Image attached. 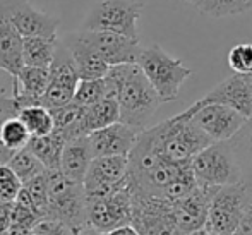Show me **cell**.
<instances>
[{"mask_svg":"<svg viewBox=\"0 0 252 235\" xmlns=\"http://www.w3.org/2000/svg\"><path fill=\"white\" fill-rule=\"evenodd\" d=\"M103 79L106 96L119 103L120 122L139 131L146 129L148 120L158 112L163 101L141 67L137 64L113 66Z\"/></svg>","mask_w":252,"mask_h":235,"instance_id":"1","label":"cell"},{"mask_svg":"<svg viewBox=\"0 0 252 235\" xmlns=\"http://www.w3.org/2000/svg\"><path fill=\"white\" fill-rule=\"evenodd\" d=\"M141 137L156 155L173 163H190L197 153L213 144V141L192 122V119L184 115V112L144 129Z\"/></svg>","mask_w":252,"mask_h":235,"instance_id":"2","label":"cell"},{"mask_svg":"<svg viewBox=\"0 0 252 235\" xmlns=\"http://www.w3.org/2000/svg\"><path fill=\"white\" fill-rule=\"evenodd\" d=\"M137 66L141 67L163 103L175 101L180 96L184 83L192 76V70L184 66L182 60L173 59L159 45H150L141 50Z\"/></svg>","mask_w":252,"mask_h":235,"instance_id":"3","label":"cell"},{"mask_svg":"<svg viewBox=\"0 0 252 235\" xmlns=\"http://www.w3.org/2000/svg\"><path fill=\"white\" fill-rule=\"evenodd\" d=\"M190 170L197 184L204 187H226L244 182L242 168L232 141L213 142L190 162Z\"/></svg>","mask_w":252,"mask_h":235,"instance_id":"4","label":"cell"},{"mask_svg":"<svg viewBox=\"0 0 252 235\" xmlns=\"http://www.w3.org/2000/svg\"><path fill=\"white\" fill-rule=\"evenodd\" d=\"M144 3L137 0H101L91 7L83 21V30L105 31L139 41L141 10Z\"/></svg>","mask_w":252,"mask_h":235,"instance_id":"5","label":"cell"},{"mask_svg":"<svg viewBox=\"0 0 252 235\" xmlns=\"http://www.w3.org/2000/svg\"><path fill=\"white\" fill-rule=\"evenodd\" d=\"M50 189L48 218H55L79 232L88 225V199L83 184H74L60 173V170L47 172Z\"/></svg>","mask_w":252,"mask_h":235,"instance_id":"6","label":"cell"},{"mask_svg":"<svg viewBox=\"0 0 252 235\" xmlns=\"http://www.w3.org/2000/svg\"><path fill=\"white\" fill-rule=\"evenodd\" d=\"M249 187V184L240 182L218 189L209 202L206 230L213 235H235L244 215Z\"/></svg>","mask_w":252,"mask_h":235,"instance_id":"7","label":"cell"},{"mask_svg":"<svg viewBox=\"0 0 252 235\" xmlns=\"http://www.w3.org/2000/svg\"><path fill=\"white\" fill-rule=\"evenodd\" d=\"M184 115L192 119V122L209 137L213 142L232 141L247 124L246 117L237 110L225 105H204L197 106L196 103L184 110Z\"/></svg>","mask_w":252,"mask_h":235,"instance_id":"8","label":"cell"},{"mask_svg":"<svg viewBox=\"0 0 252 235\" xmlns=\"http://www.w3.org/2000/svg\"><path fill=\"white\" fill-rule=\"evenodd\" d=\"M79 83L81 77L72 55L59 38V47L50 67V84L41 98V105L47 106L48 110H55L72 103Z\"/></svg>","mask_w":252,"mask_h":235,"instance_id":"9","label":"cell"},{"mask_svg":"<svg viewBox=\"0 0 252 235\" xmlns=\"http://www.w3.org/2000/svg\"><path fill=\"white\" fill-rule=\"evenodd\" d=\"M86 199L106 198L129 186V156L93 158L83 182Z\"/></svg>","mask_w":252,"mask_h":235,"instance_id":"10","label":"cell"},{"mask_svg":"<svg viewBox=\"0 0 252 235\" xmlns=\"http://www.w3.org/2000/svg\"><path fill=\"white\" fill-rule=\"evenodd\" d=\"M132 225L139 235H182L177 229L173 204L166 199L132 192Z\"/></svg>","mask_w":252,"mask_h":235,"instance_id":"11","label":"cell"},{"mask_svg":"<svg viewBox=\"0 0 252 235\" xmlns=\"http://www.w3.org/2000/svg\"><path fill=\"white\" fill-rule=\"evenodd\" d=\"M132 192L129 186L106 198L88 199V225L103 234L124 225H132Z\"/></svg>","mask_w":252,"mask_h":235,"instance_id":"12","label":"cell"},{"mask_svg":"<svg viewBox=\"0 0 252 235\" xmlns=\"http://www.w3.org/2000/svg\"><path fill=\"white\" fill-rule=\"evenodd\" d=\"M0 3L23 38H59V19L45 10L33 7L30 0H0Z\"/></svg>","mask_w":252,"mask_h":235,"instance_id":"13","label":"cell"},{"mask_svg":"<svg viewBox=\"0 0 252 235\" xmlns=\"http://www.w3.org/2000/svg\"><path fill=\"white\" fill-rule=\"evenodd\" d=\"M77 36L90 48H93L110 67L122 64H137L143 47L139 41L105 31H76Z\"/></svg>","mask_w":252,"mask_h":235,"instance_id":"14","label":"cell"},{"mask_svg":"<svg viewBox=\"0 0 252 235\" xmlns=\"http://www.w3.org/2000/svg\"><path fill=\"white\" fill-rule=\"evenodd\" d=\"M197 106L225 105L242 113L246 119H252V81L249 76L233 74L228 79L215 86L204 98L196 101Z\"/></svg>","mask_w":252,"mask_h":235,"instance_id":"15","label":"cell"},{"mask_svg":"<svg viewBox=\"0 0 252 235\" xmlns=\"http://www.w3.org/2000/svg\"><path fill=\"white\" fill-rule=\"evenodd\" d=\"M221 189V187H220ZM218 189L199 186L189 196L172 202L173 216H175L177 229L182 235L194 234L197 230L206 229L208 225L209 202Z\"/></svg>","mask_w":252,"mask_h":235,"instance_id":"16","label":"cell"},{"mask_svg":"<svg viewBox=\"0 0 252 235\" xmlns=\"http://www.w3.org/2000/svg\"><path fill=\"white\" fill-rule=\"evenodd\" d=\"M143 131L130 127L124 122H115L112 126L91 133L88 136L91 151L94 158L100 156H129L137 144L139 134Z\"/></svg>","mask_w":252,"mask_h":235,"instance_id":"17","label":"cell"},{"mask_svg":"<svg viewBox=\"0 0 252 235\" xmlns=\"http://www.w3.org/2000/svg\"><path fill=\"white\" fill-rule=\"evenodd\" d=\"M23 67V36L0 3V70L7 72L12 81H16Z\"/></svg>","mask_w":252,"mask_h":235,"instance_id":"18","label":"cell"},{"mask_svg":"<svg viewBox=\"0 0 252 235\" xmlns=\"http://www.w3.org/2000/svg\"><path fill=\"white\" fill-rule=\"evenodd\" d=\"M93 151H91L88 136L72 137L65 142L60 158V173L74 184H83L86 173L93 162Z\"/></svg>","mask_w":252,"mask_h":235,"instance_id":"19","label":"cell"},{"mask_svg":"<svg viewBox=\"0 0 252 235\" xmlns=\"http://www.w3.org/2000/svg\"><path fill=\"white\" fill-rule=\"evenodd\" d=\"M62 43L69 48L70 55L74 59V64L77 67L81 81H93V79H103L108 74L110 66L94 52L90 48L77 33H69L63 38H60Z\"/></svg>","mask_w":252,"mask_h":235,"instance_id":"20","label":"cell"},{"mask_svg":"<svg viewBox=\"0 0 252 235\" xmlns=\"http://www.w3.org/2000/svg\"><path fill=\"white\" fill-rule=\"evenodd\" d=\"M120 122V110L115 98H105L98 101L96 105L86 108L84 119L81 122V134L90 136L91 133H96L100 129Z\"/></svg>","mask_w":252,"mask_h":235,"instance_id":"21","label":"cell"},{"mask_svg":"<svg viewBox=\"0 0 252 235\" xmlns=\"http://www.w3.org/2000/svg\"><path fill=\"white\" fill-rule=\"evenodd\" d=\"M59 38L30 36L23 38V59L24 66L50 69L55 59Z\"/></svg>","mask_w":252,"mask_h":235,"instance_id":"22","label":"cell"},{"mask_svg":"<svg viewBox=\"0 0 252 235\" xmlns=\"http://www.w3.org/2000/svg\"><path fill=\"white\" fill-rule=\"evenodd\" d=\"M67 139L60 133L53 131L52 134L43 137H31L28 148L34 153L38 160L45 165L48 172L52 170H59L60 158H62L63 146H65Z\"/></svg>","mask_w":252,"mask_h":235,"instance_id":"23","label":"cell"},{"mask_svg":"<svg viewBox=\"0 0 252 235\" xmlns=\"http://www.w3.org/2000/svg\"><path fill=\"white\" fill-rule=\"evenodd\" d=\"M86 108L77 103H69L65 106L52 110L53 120H55V131L60 133L67 141L72 137H81V122L84 119Z\"/></svg>","mask_w":252,"mask_h":235,"instance_id":"24","label":"cell"},{"mask_svg":"<svg viewBox=\"0 0 252 235\" xmlns=\"http://www.w3.org/2000/svg\"><path fill=\"white\" fill-rule=\"evenodd\" d=\"M19 117L26 129L30 131L31 137H43L55 131V120H53L52 110L47 106H28L19 112Z\"/></svg>","mask_w":252,"mask_h":235,"instance_id":"25","label":"cell"},{"mask_svg":"<svg viewBox=\"0 0 252 235\" xmlns=\"http://www.w3.org/2000/svg\"><path fill=\"white\" fill-rule=\"evenodd\" d=\"M7 165L14 170V173L19 177V180L23 184L31 182V180H34L36 177L48 172L43 163L34 156V153L31 151L28 146L24 149H19V151L14 153V156L10 158V162L7 163Z\"/></svg>","mask_w":252,"mask_h":235,"instance_id":"26","label":"cell"},{"mask_svg":"<svg viewBox=\"0 0 252 235\" xmlns=\"http://www.w3.org/2000/svg\"><path fill=\"white\" fill-rule=\"evenodd\" d=\"M235 148L237 158H239L240 168H242L244 182L252 187V119L242 127L239 134L232 139Z\"/></svg>","mask_w":252,"mask_h":235,"instance_id":"27","label":"cell"},{"mask_svg":"<svg viewBox=\"0 0 252 235\" xmlns=\"http://www.w3.org/2000/svg\"><path fill=\"white\" fill-rule=\"evenodd\" d=\"M0 139H2V144L5 146L9 151L16 153V151H19V149H24L30 144L31 134L19 117H12V119H9L3 124L2 133H0Z\"/></svg>","mask_w":252,"mask_h":235,"instance_id":"28","label":"cell"},{"mask_svg":"<svg viewBox=\"0 0 252 235\" xmlns=\"http://www.w3.org/2000/svg\"><path fill=\"white\" fill-rule=\"evenodd\" d=\"M24 189H26L28 196H30L31 204H33V209L38 218H47L48 206H50V189H48L47 173L36 177L31 182L24 184Z\"/></svg>","mask_w":252,"mask_h":235,"instance_id":"29","label":"cell"},{"mask_svg":"<svg viewBox=\"0 0 252 235\" xmlns=\"http://www.w3.org/2000/svg\"><path fill=\"white\" fill-rule=\"evenodd\" d=\"M196 7L202 14L211 17H226L237 16L249 10L247 0H199Z\"/></svg>","mask_w":252,"mask_h":235,"instance_id":"30","label":"cell"},{"mask_svg":"<svg viewBox=\"0 0 252 235\" xmlns=\"http://www.w3.org/2000/svg\"><path fill=\"white\" fill-rule=\"evenodd\" d=\"M108 98L106 96V86L105 79H93V81H81L77 86L76 96H74V103L90 108V106L96 105L98 101Z\"/></svg>","mask_w":252,"mask_h":235,"instance_id":"31","label":"cell"},{"mask_svg":"<svg viewBox=\"0 0 252 235\" xmlns=\"http://www.w3.org/2000/svg\"><path fill=\"white\" fill-rule=\"evenodd\" d=\"M23 187L24 184L21 182L19 177L14 173V170L7 163L0 165V202H5V204L16 202Z\"/></svg>","mask_w":252,"mask_h":235,"instance_id":"32","label":"cell"},{"mask_svg":"<svg viewBox=\"0 0 252 235\" xmlns=\"http://www.w3.org/2000/svg\"><path fill=\"white\" fill-rule=\"evenodd\" d=\"M19 112H21V106L17 105L16 98H14L12 95L0 96V133H2L3 124L9 119H12V117H17ZM12 156H14V153L9 151V149L2 144V139H0V163H2V165L3 163H9Z\"/></svg>","mask_w":252,"mask_h":235,"instance_id":"33","label":"cell"},{"mask_svg":"<svg viewBox=\"0 0 252 235\" xmlns=\"http://www.w3.org/2000/svg\"><path fill=\"white\" fill-rule=\"evenodd\" d=\"M228 66L235 74H252V43H239L228 52Z\"/></svg>","mask_w":252,"mask_h":235,"instance_id":"34","label":"cell"},{"mask_svg":"<svg viewBox=\"0 0 252 235\" xmlns=\"http://www.w3.org/2000/svg\"><path fill=\"white\" fill-rule=\"evenodd\" d=\"M36 235H76L77 232L67 223L60 222V220L55 218H41L36 222V225L31 230Z\"/></svg>","mask_w":252,"mask_h":235,"instance_id":"35","label":"cell"},{"mask_svg":"<svg viewBox=\"0 0 252 235\" xmlns=\"http://www.w3.org/2000/svg\"><path fill=\"white\" fill-rule=\"evenodd\" d=\"M235 235H252V187H249V192H247L246 208H244L242 220H240Z\"/></svg>","mask_w":252,"mask_h":235,"instance_id":"36","label":"cell"},{"mask_svg":"<svg viewBox=\"0 0 252 235\" xmlns=\"http://www.w3.org/2000/svg\"><path fill=\"white\" fill-rule=\"evenodd\" d=\"M105 235H139V232H137V229L134 225H124L115 230H110Z\"/></svg>","mask_w":252,"mask_h":235,"instance_id":"37","label":"cell"},{"mask_svg":"<svg viewBox=\"0 0 252 235\" xmlns=\"http://www.w3.org/2000/svg\"><path fill=\"white\" fill-rule=\"evenodd\" d=\"M76 235H105V234L100 232V230H96L94 227L86 225V227H83V229H81Z\"/></svg>","mask_w":252,"mask_h":235,"instance_id":"38","label":"cell"},{"mask_svg":"<svg viewBox=\"0 0 252 235\" xmlns=\"http://www.w3.org/2000/svg\"><path fill=\"white\" fill-rule=\"evenodd\" d=\"M189 235H213L209 230H206V229H202V230H197V232H194V234H189Z\"/></svg>","mask_w":252,"mask_h":235,"instance_id":"39","label":"cell"},{"mask_svg":"<svg viewBox=\"0 0 252 235\" xmlns=\"http://www.w3.org/2000/svg\"><path fill=\"white\" fill-rule=\"evenodd\" d=\"M2 95H7V93H5V90H3V86H2V79H0V96H2Z\"/></svg>","mask_w":252,"mask_h":235,"instance_id":"40","label":"cell"},{"mask_svg":"<svg viewBox=\"0 0 252 235\" xmlns=\"http://www.w3.org/2000/svg\"><path fill=\"white\" fill-rule=\"evenodd\" d=\"M182 2H189V3H192V5H196L199 0H182Z\"/></svg>","mask_w":252,"mask_h":235,"instance_id":"41","label":"cell"},{"mask_svg":"<svg viewBox=\"0 0 252 235\" xmlns=\"http://www.w3.org/2000/svg\"><path fill=\"white\" fill-rule=\"evenodd\" d=\"M247 3H249V10L252 9V0H247Z\"/></svg>","mask_w":252,"mask_h":235,"instance_id":"42","label":"cell"},{"mask_svg":"<svg viewBox=\"0 0 252 235\" xmlns=\"http://www.w3.org/2000/svg\"><path fill=\"white\" fill-rule=\"evenodd\" d=\"M137 2H141V3H146V2H150V0H137Z\"/></svg>","mask_w":252,"mask_h":235,"instance_id":"43","label":"cell"},{"mask_svg":"<svg viewBox=\"0 0 252 235\" xmlns=\"http://www.w3.org/2000/svg\"><path fill=\"white\" fill-rule=\"evenodd\" d=\"M26 235H36V234H33V232H30V234H26Z\"/></svg>","mask_w":252,"mask_h":235,"instance_id":"44","label":"cell"},{"mask_svg":"<svg viewBox=\"0 0 252 235\" xmlns=\"http://www.w3.org/2000/svg\"><path fill=\"white\" fill-rule=\"evenodd\" d=\"M0 165H2V163H0Z\"/></svg>","mask_w":252,"mask_h":235,"instance_id":"45","label":"cell"}]
</instances>
